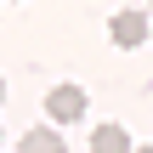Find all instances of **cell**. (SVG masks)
I'll return each instance as SVG.
<instances>
[{"label":"cell","instance_id":"6da1fadb","mask_svg":"<svg viewBox=\"0 0 153 153\" xmlns=\"http://www.w3.org/2000/svg\"><path fill=\"white\" fill-rule=\"evenodd\" d=\"M85 114V85H51L45 91V119L51 125H74Z\"/></svg>","mask_w":153,"mask_h":153},{"label":"cell","instance_id":"7a4b0ae2","mask_svg":"<svg viewBox=\"0 0 153 153\" xmlns=\"http://www.w3.org/2000/svg\"><path fill=\"white\" fill-rule=\"evenodd\" d=\"M108 34H114V45H125V51H136L142 40L153 34V23L142 11H114V23H108Z\"/></svg>","mask_w":153,"mask_h":153},{"label":"cell","instance_id":"3957f363","mask_svg":"<svg viewBox=\"0 0 153 153\" xmlns=\"http://www.w3.org/2000/svg\"><path fill=\"white\" fill-rule=\"evenodd\" d=\"M91 153H136V148H131V131L125 125H102L91 136Z\"/></svg>","mask_w":153,"mask_h":153},{"label":"cell","instance_id":"277c9868","mask_svg":"<svg viewBox=\"0 0 153 153\" xmlns=\"http://www.w3.org/2000/svg\"><path fill=\"white\" fill-rule=\"evenodd\" d=\"M23 153H62V136L57 131H28L23 136Z\"/></svg>","mask_w":153,"mask_h":153},{"label":"cell","instance_id":"5b68a950","mask_svg":"<svg viewBox=\"0 0 153 153\" xmlns=\"http://www.w3.org/2000/svg\"><path fill=\"white\" fill-rule=\"evenodd\" d=\"M0 97H6V79H0Z\"/></svg>","mask_w":153,"mask_h":153},{"label":"cell","instance_id":"8992f818","mask_svg":"<svg viewBox=\"0 0 153 153\" xmlns=\"http://www.w3.org/2000/svg\"><path fill=\"white\" fill-rule=\"evenodd\" d=\"M136 153H153V148H136Z\"/></svg>","mask_w":153,"mask_h":153}]
</instances>
